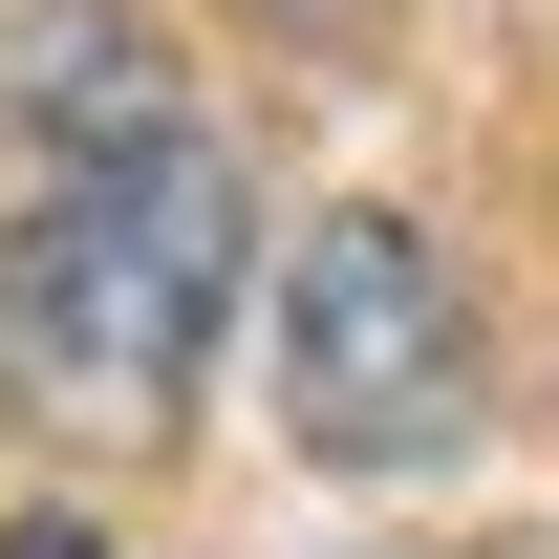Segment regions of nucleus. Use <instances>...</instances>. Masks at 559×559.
<instances>
[{
    "mask_svg": "<svg viewBox=\"0 0 559 559\" xmlns=\"http://www.w3.org/2000/svg\"><path fill=\"white\" fill-rule=\"evenodd\" d=\"M259 259V194H237V151L173 108V130L86 151L44 194L0 215V301H22V366H66L86 409H173L215 366V301Z\"/></svg>",
    "mask_w": 559,
    "mask_h": 559,
    "instance_id": "obj_1",
    "label": "nucleus"
},
{
    "mask_svg": "<svg viewBox=\"0 0 559 559\" xmlns=\"http://www.w3.org/2000/svg\"><path fill=\"white\" fill-rule=\"evenodd\" d=\"M280 430L323 452V474H430L452 430H474V301L430 259V215H301V259H280Z\"/></svg>",
    "mask_w": 559,
    "mask_h": 559,
    "instance_id": "obj_2",
    "label": "nucleus"
},
{
    "mask_svg": "<svg viewBox=\"0 0 559 559\" xmlns=\"http://www.w3.org/2000/svg\"><path fill=\"white\" fill-rule=\"evenodd\" d=\"M0 559H108V538H86V516H0Z\"/></svg>",
    "mask_w": 559,
    "mask_h": 559,
    "instance_id": "obj_4",
    "label": "nucleus"
},
{
    "mask_svg": "<svg viewBox=\"0 0 559 559\" xmlns=\"http://www.w3.org/2000/svg\"><path fill=\"white\" fill-rule=\"evenodd\" d=\"M0 388H22V301H0Z\"/></svg>",
    "mask_w": 559,
    "mask_h": 559,
    "instance_id": "obj_5",
    "label": "nucleus"
},
{
    "mask_svg": "<svg viewBox=\"0 0 559 559\" xmlns=\"http://www.w3.org/2000/svg\"><path fill=\"white\" fill-rule=\"evenodd\" d=\"M130 130H173V66H151L130 0H0V173L44 194V173H86Z\"/></svg>",
    "mask_w": 559,
    "mask_h": 559,
    "instance_id": "obj_3",
    "label": "nucleus"
}]
</instances>
